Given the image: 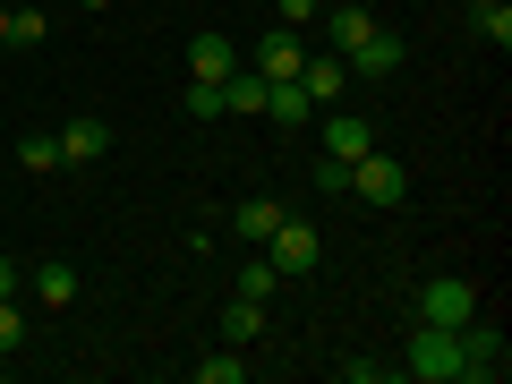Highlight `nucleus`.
Returning <instances> with one entry per match:
<instances>
[{"mask_svg":"<svg viewBox=\"0 0 512 384\" xmlns=\"http://www.w3.org/2000/svg\"><path fill=\"white\" fill-rule=\"evenodd\" d=\"M402 376L410 384H461V325H419L402 350Z\"/></svg>","mask_w":512,"mask_h":384,"instance_id":"1","label":"nucleus"},{"mask_svg":"<svg viewBox=\"0 0 512 384\" xmlns=\"http://www.w3.org/2000/svg\"><path fill=\"white\" fill-rule=\"evenodd\" d=\"M342 197L384 205V214H393V205H410V163H402V154H376V146H367L359 163H350V188H342Z\"/></svg>","mask_w":512,"mask_h":384,"instance_id":"2","label":"nucleus"},{"mask_svg":"<svg viewBox=\"0 0 512 384\" xmlns=\"http://www.w3.org/2000/svg\"><path fill=\"white\" fill-rule=\"evenodd\" d=\"M265 256H274L282 282H308L316 265H325V239H316V222H291V214H282V231L265 239Z\"/></svg>","mask_w":512,"mask_h":384,"instance_id":"3","label":"nucleus"},{"mask_svg":"<svg viewBox=\"0 0 512 384\" xmlns=\"http://www.w3.org/2000/svg\"><path fill=\"white\" fill-rule=\"evenodd\" d=\"M402 60H410V43H402V35H393V26L376 18V26H367V35L350 43V52H342V69H350V77H367V86H376V77H402Z\"/></svg>","mask_w":512,"mask_h":384,"instance_id":"4","label":"nucleus"},{"mask_svg":"<svg viewBox=\"0 0 512 384\" xmlns=\"http://www.w3.org/2000/svg\"><path fill=\"white\" fill-rule=\"evenodd\" d=\"M504 367H512V342L495 325H461V384H504Z\"/></svg>","mask_w":512,"mask_h":384,"instance_id":"5","label":"nucleus"},{"mask_svg":"<svg viewBox=\"0 0 512 384\" xmlns=\"http://www.w3.org/2000/svg\"><path fill=\"white\" fill-rule=\"evenodd\" d=\"M470 316H478V291L461 274H436L419 291V325H470Z\"/></svg>","mask_w":512,"mask_h":384,"instance_id":"6","label":"nucleus"},{"mask_svg":"<svg viewBox=\"0 0 512 384\" xmlns=\"http://www.w3.org/2000/svg\"><path fill=\"white\" fill-rule=\"evenodd\" d=\"M248 69H256V77H299V69H308V35L265 26V35H256V52H248Z\"/></svg>","mask_w":512,"mask_h":384,"instance_id":"7","label":"nucleus"},{"mask_svg":"<svg viewBox=\"0 0 512 384\" xmlns=\"http://www.w3.org/2000/svg\"><path fill=\"white\" fill-rule=\"evenodd\" d=\"M316 137H325V154H333V163H359V154L376 146V128H367V120H359L350 103H333L325 120H316Z\"/></svg>","mask_w":512,"mask_h":384,"instance_id":"8","label":"nucleus"},{"mask_svg":"<svg viewBox=\"0 0 512 384\" xmlns=\"http://www.w3.org/2000/svg\"><path fill=\"white\" fill-rule=\"evenodd\" d=\"M52 137H60V171H86L94 154H111V128L94 120V111H77V120H60Z\"/></svg>","mask_w":512,"mask_h":384,"instance_id":"9","label":"nucleus"},{"mask_svg":"<svg viewBox=\"0 0 512 384\" xmlns=\"http://www.w3.org/2000/svg\"><path fill=\"white\" fill-rule=\"evenodd\" d=\"M299 94H308L316 111H333L350 94V69H342V52H308V69H299Z\"/></svg>","mask_w":512,"mask_h":384,"instance_id":"10","label":"nucleus"},{"mask_svg":"<svg viewBox=\"0 0 512 384\" xmlns=\"http://www.w3.org/2000/svg\"><path fill=\"white\" fill-rule=\"evenodd\" d=\"M265 120L291 128V137H299V128H316V103L299 94V77H265Z\"/></svg>","mask_w":512,"mask_h":384,"instance_id":"11","label":"nucleus"},{"mask_svg":"<svg viewBox=\"0 0 512 384\" xmlns=\"http://www.w3.org/2000/svg\"><path fill=\"white\" fill-rule=\"evenodd\" d=\"M231 69H239V43L231 35H188V77H197V86H222Z\"/></svg>","mask_w":512,"mask_h":384,"instance_id":"12","label":"nucleus"},{"mask_svg":"<svg viewBox=\"0 0 512 384\" xmlns=\"http://www.w3.org/2000/svg\"><path fill=\"white\" fill-rule=\"evenodd\" d=\"M282 214H291L282 197H239V205H231V231L248 239V248H265V239L282 231Z\"/></svg>","mask_w":512,"mask_h":384,"instance_id":"13","label":"nucleus"},{"mask_svg":"<svg viewBox=\"0 0 512 384\" xmlns=\"http://www.w3.org/2000/svg\"><path fill=\"white\" fill-rule=\"evenodd\" d=\"M222 120H265V77H256L248 60L222 77Z\"/></svg>","mask_w":512,"mask_h":384,"instance_id":"14","label":"nucleus"},{"mask_svg":"<svg viewBox=\"0 0 512 384\" xmlns=\"http://www.w3.org/2000/svg\"><path fill=\"white\" fill-rule=\"evenodd\" d=\"M35 299H43V308H69V299H77V265H69V256H43V265H35Z\"/></svg>","mask_w":512,"mask_h":384,"instance_id":"15","label":"nucleus"},{"mask_svg":"<svg viewBox=\"0 0 512 384\" xmlns=\"http://www.w3.org/2000/svg\"><path fill=\"white\" fill-rule=\"evenodd\" d=\"M274 291H282V274H274V256L256 248L248 265H239V282H231V299H256V308H265V299H274Z\"/></svg>","mask_w":512,"mask_h":384,"instance_id":"16","label":"nucleus"},{"mask_svg":"<svg viewBox=\"0 0 512 384\" xmlns=\"http://www.w3.org/2000/svg\"><path fill=\"white\" fill-rule=\"evenodd\" d=\"M470 26L495 43V52H512V0H470Z\"/></svg>","mask_w":512,"mask_h":384,"instance_id":"17","label":"nucleus"},{"mask_svg":"<svg viewBox=\"0 0 512 384\" xmlns=\"http://www.w3.org/2000/svg\"><path fill=\"white\" fill-rule=\"evenodd\" d=\"M367 26H376V18H367L359 0H350V9H325V52H350V43H359Z\"/></svg>","mask_w":512,"mask_h":384,"instance_id":"18","label":"nucleus"},{"mask_svg":"<svg viewBox=\"0 0 512 384\" xmlns=\"http://www.w3.org/2000/svg\"><path fill=\"white\" fill-rule=\"evenodd\" d=\"M256 333H265V308H256V299H231V308H222V342H256Z\"/></svg>","mask_w":512,"mask_h":384,"instance_id":"19","label":"nucleus"},{"mask_svg":"<svg viewBox=\"0 0 512 384\" xmlns=\"http://www.w3.org/2000/svg\"><path fill=\"white\" fill-rule=\"evenodd\" d=\"M43 35H52V9H43V0L35 9H9V43H18V52H35Z\"/></svg>","mask_w":512,"mask_h":384,"instance_id":"20","label":"nucleus"},{"mask_svg":"<svg viewBox=\"0 0 512 384\" xmlns=\"http://www.w3.org/2000/svg\"><path fill=\"white\" fill-rule=\"evenodd\" d=\"M18 171H60V137H52V128L18 137Z\"/></svg>","mask_w":512,"mask_h":384,"instance_id":"21","label":"nucleus"},{"mask_svg":"<svg viewBox=\"0 0 512 384\" xmlns=\"http://www.w3.org/2000/svg\"><path fill=\"white\" fill-rule=\"evenodd\" d=\"M248 376V359H231V342L214 350V359H197V384H239Z\"/></svg>","mask_w":512,"mask_h":384,"instance_id":"22","label":"nucleus"},{"mask_svg":"<svg viewBox=\"0 0 512 384\" xmlns=\"http://www.w3.org/2000/svg\"><path fill=\"white\" fill-rule=\"evenodd\" d=\"M316 18H325V0H274V26H291V35H308Z\"/></svg>","mask_w":512,"mask_h":384,"instance_id":"23","label":"nucleus"},{"mask_svg":"<svg viewBox=\"0 0 512 384\" xmlns=\"http://www.w3.org/2000/svg\"><path fill=\"white\" fill-rule=\"evenodd\" d=\"M0 350H9V359L26 350V316H18V299H0Z\"/></svg>","mask_w":512,"mask_h":384,"instance_id":"24","label":"nucleus"},{"mask_svg":"<svg viewBox=\"0 0 512 384\" xmlns=\"http://www.w3.org/2000/svg\"><path fill=\"white\" fill-rule=\"evenodd\" d=\"M180 103H188V120H222V86H188Z\"/></svg>","mask_w":512,"mask_h":384,"instance_id":"25","label":"nucleus"},{"mask_svg":"<svg viewBox=\"0 0 512 384\" xmlns=\"http://www.w3.org/2000/svg\"><path fill=\"white\" fill-rule=\"evenodd\" d=\"M384 376H402V367H384V359H342V384H384Z\"/></svg>","mask_w":512,"mask_h":384,"instance_id":"26","label":"nucleus"},{"mask_svg":"<svg viewBox=\"0 0 512 384\" xmlns=\"http://www.w3.org/2000/svg\"><path fill=\"white\" fill-rule=\"evenodd\" d=\"M316 188H325V197H342V188H350V163H333V154H325V163H316Z\"/></svg>","mask_w":512,"mask_h":384,"instance_id":"27","label":"nucleus"},{"mask_svg":"<svg viewBox=\"0 0 512 384\" xmlns=\"http://www.w3.org/2000/svg\"><path fill=\"white\" fill-rule=\"evenodd\" d=\"M0 299H18V265L9 256H0Z\"/></svg>","mask_w":512,"mask_h":384,"instance_id":"28","label":"nucleus"},{"mask_svg":"<svg viewBox=\"0 0 512 384\" xmlns=\"http://www.w3.org/2000/svg\"><path fill=\"white\" fill-rule=\"evenodd\" d=\"M69 9H86V18H94V9H111V0H69Z\"/></svg>","mask_w":512,"mask_h":384,"instance_id":"29","label":"nucleus"},{"mask_svg":"<svg viewBox=\"0 0 512 384\" xmlns=\"http://www.w3.org/2000/svg\"><path fill=\"white\" fill-rule=\"evenodd\" d=\"M0 43H9V0H0Z\"/></svg>","mask_w":512,"mask_h":384,"instance_id":"30","label":"nucleus"},{"mask_svg":"<svg viewBox=\"0 0 512 384\" xmlns=\"http://www.w3.org/2000/svg\"><path fill=\"white\" fill-rule=\"evenodd\" d=\"M0 376H9V350H0Z\"/></svg>","mask_w":512,"mask_h":384,"instance_id":"31","label":"nucleus"},{"mask_svg":"<svg viewBox=\"0 0 512 384\" xmlns=\"http://www.w3.org/2000/svg\"><path fill=\"white\" fill-rule=\"evenodd\" d=\"M248 9H274V0H248Z\"/></svg>","mask_w":512,"mask_h":384,"instance_id":"32","label":"nucleus"},{"mask_svg":"<svg viewBox=\"0 0 512 384\" xmlns=\"http://www.w3.org/2000/svg\"><path fill=\"white\" fill-rule=\"evenodd\" d=\"M43 9H52V0H43Z\"/></svg>","mask_w":512,"mask_h":384,"instance_id":"33","label":"nucleus"}]
</instances>
